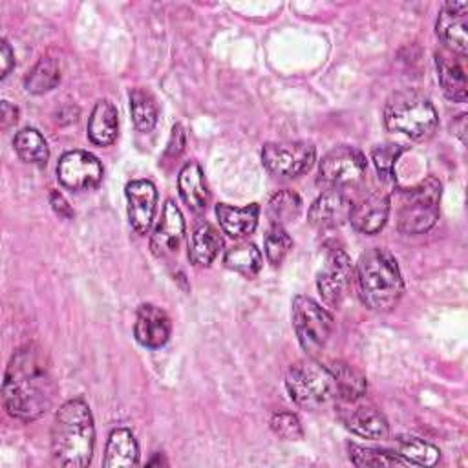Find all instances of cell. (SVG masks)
<instances>
[{
	"instance_id": "obj_1",
	"label": "cell",
	"mask_w": 468,
	"mask_h": 468,
	"mask_svg": "<svg viewBox=\"0 0 468 468\" xmlns=\"http://www.w3.org/2000/svg\"><path fill=\"white\" fill-rule=\"evenodd\" d=\"M57 384L51 360L38 344L18 347L5 369L2 399L7 413L18 420H35L53 404Z\"/></svg>"
},
{
	"instance_id": "obj_2",
	"label": "cell",
	"mask_w": 468,
	"mask_h": 468,
	"mask_svg": "<svg viewBox=\"0 0 468 468\" xmlns=\"http://www.w3.org/2000/svg\"><path fill=\"white\" fill-rule=\"evenodd\" d=\"M95 448V426L90 406L82 399L66 400L51 426V455L58 466H88Z\"/></svg>"
},
{
	"instance_id": "obj_3",
	"label": "cell",
	"mask_w": 468,
	"mask_h": 468,
	"mask_svg": "<svg viewBox=\"0 0 468 468\" xmlns=\"http://www.w3.org/2000/svg\"><path fill=\"white\" fill-rule=\"evenodd\" d=\"M356 287L362 303L371 311H391L404 294V280L395 256L375 247L356 263Z\"/></svg>"
},
{
	"instance_id": "obj_4",
	"label": "cell",
	"mask_w": 468,
	"mask_h": 468,
	"mask_svg": "<svg viewBox=\"0 0 468 468\" xmlns=\"http://www.w3.org/2000/svg\"><path fill=\"white\" fill-rule=\"evenodd\" d=\"M384 122L389 132L420 141L435 132L437 112L422 91L406 88L391 93L386 101Z\"/></svg>"
},
{
	"instance_id": "obj_5",
	"label": "cell",
	"mask_w": 468,
	"mask_h": 468,
	"mask_svg": "<svg viewBox=\"0 0 468 468\" xmlns=\"http://www.w3.org/2000/svg\"><path fill=\"white\" fill-rule=\"evenodd\" d=\"M439 201L441 183L433 176L404 188L397 207V229L408 236L428 232L439 219Z\"/></svg>"
},
{
	"instance_id": "obj_6",
	"label": "cell",
	"mask_w": 468,
	"mask_h": 468,
	"mask_svg": "<svg viewBox=\"0 0 468 468\" xmlns=\"http://www.w3.org/2000/svg\"><path fill=\"white\" fill-rule=\"evenodd\" d=\"M285 386L291 399L305 410H316L336 400V386L329 367L313 358L294 362L287 371Z\"/></svg>"
},
{
	"instance_id": "obj_7",
	"label": "cell",
	"mask_w": 468,
	"mask_h": 468,
	"mask_svg": "<svg viewBox=\"0 0 468 468\" xmlns=\"http://www.w3.org/2000/svg\"><path fill=\"white\" fill-rule=\"evenodd\" d=\"M291 318L302 349L309 356H316L318 353H322L335 329V322L329 311L313 298L298 294L292 300Z\"/></svg>"
},
{
	"instance_id": "obj_8",
	"label": "cell",
	"mask_w": 468,
	"mask_h": 468,
	"mask_svg": "<svg viewBox=\"0 0 468 468\" xmlns=\"http://www.w3.org/2000/svg\"><path fill=\"white\" fill-rule=\"evenodd\" d=\"M366 174L364 154L349 144H340L329 150L318 166V183L322 186L344 190L358 185Z\"/></svg>"
},
{
	"instance_id": "obj_9",
	"label": "cell",
	"mask_w": 468,
	"mask_h": 468,
	"mask_svg": "<svg viewBox=\"0 0 468 468\" xmlns=\"http://www.w3.org/2000/svg\"><path fill=\"white\" fill-rule=\"evenodd\" d=\"M316 150L307 141H276L261 148V163L269 174L292 179L305 174L314 163Z\"/></svg>"
},
{
	"instance_id": "obj_10",
	"label": "cell",
	"mask_w": 468,
	"mask_h": 468,
	"mask_svg": "<svg viewBox=\"0 0 468 468\" xmlns=\"http://www.w3.org/2000/svg\"><path fill=\"white\" fill-rule=\"evenodd\" d=\"M351 274L353 267L347 252L342 247H331L316 278L318 292L327 305L338 307L342 303L351 283Z\"/></svg>"
},
{
	"instance_id": "obj_11",
	"label": "cell",
	"mask_w": 468,
	"mask_h": 468,
	"mask_svg": "<svg viewBox=\"0 0 468 468\" xmlns=\"http://www.w3.org/2000/svg\"><path fill=\"white\" fill-rule=\"evenodd\" d=\"M101 161L84 150L66 152L57 165L58 181L69 190H90L102 181Z\"/></svg>"
},
{
	"instance_id": "obj_12",
	"label": "cell",
	"mask_w": 468,
	"mask_h": 468,
	"mask_svg": "<svg viewBox=\"0 0 468 468\" xmlns=\"http://www.w3.org/2000/svg\"><path fill=\"white\" fill-rule=\"evenodd\" d=\"M437 37L446 49L466 57L468 51V2L448 0L442 4L437 24Z\"/></svg>"
},
{
	"instance_id": "obj_13",
	"label": "cell",
	"mask_w": 468,
	"mask_h": 468,
	"mask_svg": "<svg viewBox=\"0 0 468 468\" xmlns=\"http://www.w3.org/2000/svg\"><path fill=\"white\" fill-rule=\"evenodd\" d=\"M338 413L344 426L358 437L382 441L389 435V424L375 406L360 404V400L340 402Z\"/></svg>"
},
{
	"instance_id": "obj_14",
	"label": "cell",
	"mask_w": 468,
	"mask_h": 468,
	"mask_svg": "<svg viewBox=\"0 0 468 468\" xmlns=\"http://www.w3.org/2000/svg\"><path fill=\"white\" fill-rule=\"evenodd\" d=\"M389 207V192L375 188L351 205L347 221L362 234H377L388 221Z\"/></svg>"
},
{
	"instance_id": "obj_15",
	"label": "cell",
	"mask_w": 468,
	"mask_h": 468,
	"mask_svg": "<svg viewBox=\"0 0 468 468\" xmlns=\"http://www.w3.org/2000/svg\"><path fill=\"white\" fill-rule=\"evenodd\" d=\"M185 236V219L179 207L166 199L161 218L150 234V250L157 258H166L177 252Z\"/></svg>"
},
{
	"instance_id": "obj_16",
	"label": "cell",
	"mask_w": 468,
	"mask_h": 468,
	"mask_svg": "<svg viewBox=\"0 0 468 468\" xmlns=\"http://www.w3.org/2000/svg\"><path fill=\"white\" fill-rule=\"evenodd\" d=\"M126 203H128V219L132 229L137 234H146L152 227L155 205H157V190L148 179H133L124 188Z\"/></svg>"
},
{
	"instance_id": "obj_17",
	"label": "cell",
	"mask_w": 468,
	"mask_h": 468,
	"mask_svg": "<svg viewBox=\"0 0 468 468\" xmlns=\"http://www.w3.org/2000/svg\"><path fill=\"white\" fill-rule=\"evenodd\" d=\"M351 205L353 203L344 190L329 188L314 199L307 212V219L318 230L336 229L349 219Z\"/></svg>"
},
{
	"instance_id": "obj_18",
	"label": "cell",
	"mask_w": 468,
	"mask_h": 468,
	"mask_svg": "<svg viewBox=\"0 0 468 468\" xmlns=\"http://www.w3.org/2000/svg\"><path fill=\"white\" fill-rule=\"evenodd\" d=\"M170 333H172V324L168 314L163 309H159L154 303L139 305L135 313L133 335L141 346L148 349H159L168 342Z\"/></svg>"
},
{
	"instance_id": "obj_19",
	"label": "cell",
	"mask_w": 468,
	"mask_h": 468,
	"mask_svg": "<svg viewBox=\"0 0 468 468\" xmlns=\"http://www.w3.org/2000/svg\"><path fill=\"white\" fill-rule=\"evenodd\" d=\"M435 68L442 93L453 102H464L468 93L464 57L442 48L435 51Z\"/></svg>"
},
{
	"instance_id": "obj_20",
	"label": "cell",
	"mask_w": 468,
	"mask_h": 468,
	"mask_svg": "<svg viewBox=\"0 0 468 468\" xmlns=\"http://www.w3.org/2000/svg\"><path fill=\"white\" fill-rule=\"evenodd\" d=\"M179 196L185 205L194 212H205L210 203V192L203 176L201 166L196 161L186 163L177 176Z\"/></svg>"
},
{
	"instance_id": "obj_21",
	"label": "cell",
	"mask_w": 468,
	"mask_h": 468,
	"mask_svg": "<svg viewBox=\"0 0 468 468\" xmlns=\"http://www.w3.org/2000/svg\"><path fill=\"white\" fill-rule=\"evenodd\" d=\"M117 108L108 99L95 102L91 115L88 119V137L97 146H110L119 133Z\"/></svg>"
},
{
	"instance_id": "obj_22",
	"label": "cell",
	"mask_w": 468,
	"mask_h": 468,
	"mask_svg": "<svg viewBox=\"0 0 468 468\" xmlns=\"http://www.w3.org/2000/svg\"><path fill=\"white\" fill-rule=\"evenodd\" d=\"M216 216H218L219 225L225 234H229L230 238H245V236L252 234L258 225L260 205L250 203L247 207L236 208L227 203H218Z\"/></svg>"
},
{
	"instance_id": "obj_23",
	"label": "cell",
	"mask_w": 468,
	"mask_h": 468,
	"mask_svg": "<svg viewBox=\"0 0 468 468\" xmlns=\"http://www.w3.org/2000/svg\"><path fill=\"white\" fill-rule=\"evenodd\" d=\"M221 247V234L210 223H199L188 238V260L196 267H208Z\"/></svg>"
},
{
	"instance_id": "obj_24",
	"label": "cell",
	"mask_w": 468,
	"mask_h": 468,
	"mask_svg": "<svg viewBox=\"0 0 468 468\" xmlns=\"http://www.w3.org/2000/svg\"><path fill=\"white\" fill-rule=\"evenodd\" d=\"M327 367L335 378L338 402H355L366 395L367 380L364 373L358 371L355 366L342 360H335Z\"/></svg>"
},
{
	"instance_id": "obj_25",
	"label": "cell",
	"mask_w": 468,
	"mask_h": 468,
	"mask_svg": "<svg viewBox=\"0 0 468 468\" xmlns=\"http://www.w3.org/2000/svg\"><path fill=\"white\" fill-rule=\"evenodd\" d=\"M139 461V446L133 433L128 428H115L106 442L104 466H133Z\"/></svg>"
},
{
	"instance_id": "obj_26",
	"label": "cell",
	"mask_w": 468,
	"mask_h": 468,
	"mask_svg": "<svg viewBox=\"0 0 468 468\" xmlns=\"http://www.w3.org/2000/svg\"><path fill=\"white\" fill-rule=\"evenodd\" d=\"M15 152L24 163L44 166L49 159V148L42 133L35 128H22L13 139Z\"/></svg>"
},
{
	"instance_id": "obj_27",
	"label": "cell",
	"mask_w": 468,
	"mask_h": 468,
	"mask_svg": "<svg viewBox=\"0 0 468 468\" xmlns=\"http://www.w3.org/2000/svg\"><path fill=\"white\" fill-rule=\"evenodd\" d=\"M60 82V62L55 57H42L29 69L24 79V86L29 93L42 95L51 91Z\"/></svg>"
},
{
	"instance_id": "obj_28",
	"label": "cell",
	"mask_w": 468,
	"mask_h": 468,
	"mask_svg": "<svg viewBox=\"0 0 468 468\" xmlns=\"http://www.w3.org/2000/svg\"><path fill=\"white\" fill-rule=\"evenodd\" d=\"M130 113L139 132H152L159 117V110L154 95L141 86L130 90Z\"/></svg>"
},
{
	"instance_id": "obj_29",
	"label": "cell",
	"mask_w": 468,
	"mask_h": 468,
	"mask_svg": "<svg viewBox=\"0 0 468 468\" xmlns=\"http://www.w3.org/2000/svg\"><path fill=\"white\" fill-rule=\"evenodd\" d=\"M225 265L247 278H252L260 272L263 258L254 243H238L227 250Z\"/></svg>"
},
{
	"instance_id": "obj_30",
	"label": "cell",
	"mask_w": 468,
	"mask_h": 468,
	"mask_svg": "<svg viewBox=\"0 0 468 468\" xmlns=\"http://www.w3.org/2000/svg\"><path fill=\"white\" fill-rule=\"evenodd\" d=\"M397 444V453L408 463V464H417V466H435L441 452L437 446L417 439V437H399L395 441Z\"/></svg>"
},
{
	"instance_id": "obj_31",
	"label": "cell",
	"mask_w": 468,
	"mask_h": 468,
	"mask_svg": "<svg viewBox=\"0 0 468 468\" xmlns=\"http://www.w3.org/2000/svg\"><path fill=\"white\" fill-rule=\"evenodd\" d=\"M347 452H349V461L355 466H408V463L395 452L389 450H380V448H367V446H360L356 442H349L347 444Z\"/></svg>"
},
{
	"instance_id": "obj_32",
	"label": "cell",
	"mask_w": 468,
	"mask_h": 468,
	"mask_svg": "<svg viewBox=\"0 0 468 468\" xmlns=\"http://www.w3.org/2000/svg\"><path fill=\"white\" fill-rule=\"evenodd\" d=\"M269 218L272 219V225H282L289 223L298 218L302 210V199L294 190H280L276 192L267 205Z\"/></svg>"
},
{
	"instance_id": "obj_33",
	"label": "cell",
	"mask_w": 468,
	"mask_h": 468,
	"mask_svg": "<svg viewBox=\"0 0 468 468\" xmlns=\"http://www.w3.org/2000/svg\"><path fill=\"white\" fill-rule=\"evenodd\" d=\"M292 249V238L282 225H272L265 234V256L269 263L280 265Z\"/></svg>"
},
{
	"instance_id": "obj_34",
	"label": "cell",
	"mask_w": 468,
	"mask_h": 468,
	"mask_svg": "<svg viewBox=\"0 0 468 468\" xmlns=\"http://www.w3.org/2000/svg\"><path fill=\"white\" fill-rule=\"evenodd\" d=\"M404 152L402 144H395V143H386V144H378L373 148L371 152V159L373 165L377 168V174L382 181H391L395 176V163L400 157V154Z\"/></svg>"
},
{
	"instance_id": "obj_35",
	"label": "cell",
	"mask_w": 468,
	"mask_h": 468,
	"mask_svg": "<svg viewBox=\"0 0 468 468\" xmlns=\"http://www.w3.org/2000/svg\"><path fill=\"white\" fill-rule=\"evenodd\" d=\"M271 430L283 441H300L303 437L302 422L291 411H276L271 417Z\"/></svg>"
},
{
	"instance_id": "obj_36",
	"label": "cell",
	"mask_w": 468,
	"mask_h": 468,
	"mask_svg": "<svg viewBox=\"0 0 468 468\" xmlns=\"http://www.w3.org/2000/svg\"><path fill=\"white\" fill-rule=\"evenodd\" d=\"M185 148V130L181 124H176L172 128V135H170V141H168V146L165 150V159L170 157V159H176L179 157V154L183 152Z\"/></svg>"
},
{
	"instance_id": "obj_37",
	"label": "cell",
	"mask_w": 468,
	"mask_h": 468,
	"mask_svg": "<svg viewBox=\"0 0 468 468\" xmlns=\"http://www.w3.org/2000/svg\"><path fill=\"white\" fill-rule=\"evenodd\" d=\"M49 203H51L53 210H55L60 218H64V219H71V218H73V210H71L69 203L66 201V197H64L58 190H51V192H49Z\"/></svg>"
},
{
	"instance_id": "obj_38",
	"label": "cell",
	"mask_w": 468,
	"mask_h": 468,
	"mask_svg": "<svg viewBox=\"0 0 468 468\" xmlns=\"http://www.w3.org/2000/svg\"><path fill=\"white\" fill-rule=\"evenodd\" d=\"M16 121H18V108L13 106L9 101H2V108H0V126H2V130H7Z\"/></svg>"
},
{
	"instance_id": "obj_39",
	"label": "cell",
	"mask_w": 468,
	"mask_h": 468,
	"mask_svg": "<svg viewBox=\"0 0 468 468\" xmlns=\"http://www.w3.org/2000/svg\"><path fill=\"white\" fill-rule=\"evenodd\" d=\"M0 57H2V79H5L11 71V68L15 66V55H13L11 46L5 38L2 40V55Z\"/></svg>"
},
{
	"instance_id": "obj_40",
	"label": "cell",
	"mask_w": 468,
	"mask_h": 468,
	"mask_svg": "<svg viewBox=\"0 0 468 468\" xmlns=\"http://www.w3.org/2000/svg\"><path fill=\"white\" fill-rule=\"evenodd\" d=\"M453 133L461 139V143L466 141V115L461 113L455 121H453Z\"/></svg>"
},
{
	"instance_id": "obj_41",
	"label": "cell",
	"mask_w": 468,
	"mask_h": 468,
	"mask_svg": "<svg viewBox=\"0 0 468 468\" xmlns=\"http://www.w3.org/2000/svg\"><path fill=\"white\" fill-rule=\"evenodd\" d=\"M159 455H161V453H157V459H152V461H148V464H161V463H165V461H163V457L159 459Z\"/></svg>"
}]
</instances>
